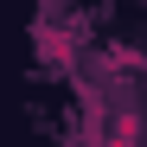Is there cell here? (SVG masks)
Returning a JSON list of instances; mask_svg holds the SVG:
<instances>
[{
  "instance_id": "6da1fadb",
  "label": "cell",
  "mask_w": 147,
  "mask_h": 147,
  "mask_svg": "<svg viewBox=\"0 0 147 147\" xmlns=\"http://www.w3.org/2000/svg\"><path fill=\"white\" fill-rule=\"evenodd\" d=\"M109 147H141V121H134V115H121L115 128H109Z\"/></svg>"
}]
</instances>
